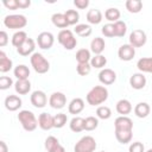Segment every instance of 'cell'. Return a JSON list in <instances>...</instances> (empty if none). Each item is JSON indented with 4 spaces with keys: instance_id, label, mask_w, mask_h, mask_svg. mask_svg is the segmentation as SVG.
<instances>
[{
    "instance_id": "49",
    "label": "cell",
    "mask_w": 152,
    "mask_h": 152,
    "mask_svg": "<svg viewBox=\"0 0 152 152\" xmlns=\"http://www.w3.org/2000/svg\"><path fill=\"white\" fill-rule=\"evenodd\" d=\"M17 2H18V7L19 8H27L31 5L30 0H17Z\"/></svg>"
},
{
    "instance_id": "40",
    "label": "cell",
    "mask_w": 152,
    "mask_h": 152,
    "mask_svg": "<svg viewBox=\"0 0 152 152\" xmlns=\"http://www.w3.org/2000/svg\"><path fill=\"white\" fill-rule=\"evenodd\" d=\"M96 115H97L99 119L107 120V119H109V118L112 116V110H110V108L107 107V106H100V107H97V109H96Z\"/></svg>"
},
{
    "instance_id": "14",
    "label": "cell",
    "mask_w": 152,
    "mask_h": 152,
    "mask_svg": "<svg viewBox=\"0 0 152 152\" xmlns=\"http://www.w3.org/2000/svg\"><path fill=\"white\" fill-rule=\"evenodd\" d=\"M45 148L48 152H65V148L59 144L58 139L53 135H50L45 139Z\"/></svg>"
},
{
    "instance_id": "22",
    "label": "cell",
    "mask_w": 152,
    "mask_h": 152,
    "mask_svg": "<svg viewBox=\"0 0 152 152\" xmlns=\"http://www.w3.org/2000/svg\"><path fill=\"white\" fill-rule=\"evenodd\" d=\"M14 89L19 95H25L31 90V83L28 80H18L14 83Z\"/></svg>"
},
{
    "instance_id": "41",
    "label": "cell",
    "mask_w": 152,
    "mask_h": 152,
    "mask_svg": "<svg viewBox=\"0 0 152 152\" xmlns=\"http://www.w3.org/2000/svg\"><path fill=\"white\" fill-rule=\"evenodd\" d=\"M99 126V120L95 116H87L84 119V131H94Z\"/></svg>"
},
{
    "instance_id": "30",
    "label": "cell",
    "mask_w": 152,
    "mask_h": 152,
    "mask_svg": "<svg viewBox=\"0 0 152 152\" xmlns=\"http://www.w3.org/2000/svg\"><path fill=\"white\" fill-rule=\"evenodd\" d=\"M27 38H28V37H27V33H26L25 31H20V30H19V31H17V32L13 34V37H12V45L18 49L21 44L25 43V40H26Z\"/></svg>"
},
{
    "instance_id": "28",
    "label": "cell",
    "mask_w": 152,
    "mask_h": 152,
    "mask_svg": "<svg viewBox=\"0 0 152 152\" xmlns=\"http://www.w3.org/2000/svg\"><path fill=\"white\" fill-rule=\"evenodd\" d=\"M69 126H70V129L75 133L82 132V131H84V119L81 116H75L70 120Z\"/></svg>"
},
{
    "instance_id": "5",
    "label": "cell",
    "mask_w": 152,
    "mask_h": 152,
    "mask_svg": "<svg viewBox=\"0 0 152 152\" xmlns=\"http://www.w3.org/2000/svg\"><path fill=\"white\" fill-rule=\"evenodd\" d=\"M4 25L7 28L17 30V28H23L27 25V19L23 14H11L6 15L4 19Z\"/></svg>"
},
{
    "instance_id": "12",
    "label": "cell",
    "mask_w": 152,
    "mask_h": 152,
    "mask_svg": "<svg viewBox=\"0 0 152 152\" xmlns=\"http://www.w3.org/2000/svg\"><path fill=\"white\" fill-rule=\"evenodd\" d=\"M115 131H132L133 129V121L128 116L120 115L114 121Z\"/></svg>"
},
{
    "instance_id": "8",
    "label": "cell",
    "mask_w": 152,
    "mask_h": 152,
    "mask_svg": "<svg viewBox=\"0 0 152 152\" xmlns=\"http://www.w3.org/2000/svg\"><path fill=\"white\" fill-rule=\"evenodd\" d=\"M53 42H55V38L51 32H46V31L40 32L37 37V44L43 50H49L53 45Z\"/></svg>"
},
{
    "instance_id": "33",
    "label": "cell",
    "mask_w": 152,
    "mask_h": 152,
    "mask_svg": "<svg viewBox=\"0 0 152 152\" xmlns=\"http://www.w3.org/2000/svg\"><path fill=\"white\" fill-rule=\"evenodd\" d=\"M106 64H107V58L103 55H95L90 59V65L91 68L95 69H102L103 66H106Z\"/></svg>"
},
{
    "instance_id": "11",
    "label": "cell",
    "mask_w": 152,
    "mask_h": 152,
    "mask_svg": "<svg viewBox=\"0 0 152 152\" xmlns=\"http://www.w3.org/2000/svg\"><path fill=\"white\" fill-rule=\"evenodd\" d=\"M30 101H31L32 106H34L36 108H43L48 103V97H46V94L44 91H42V90H34L31 94Z\"/></svg>"
},
{
    "instance_id": "15",
    "label": "cell",
    "mask_w": 152,
    "mask_h": 152,
    "mask_svg": "<svg viewBox=\"0 0 152 152\" xmlns=\"http://www.w3.org/2000/svg\"><path fill=\"white\" fill-rule=\"evenodd\" d=\"M34 49H36V43L32 38H27L25 40L24 44H21L18 49H17V52L20 55V56H28V55H33L34 52Z\"/></svg>"
},
{
    "instance_id": "46",
    "label": "cell",
    "mask_w": 152,
    "mask_h": 152,
    "mask_svg": "<svg viewBox=\"0 0 152 152\" xmlns=\"http://www.w3.org/2000/svg\"><path fill=\"white\" fill-rule=\"evenodd\" d=\"M2 4H4V6H5L6 8L12 10V11L19 8V7H18V2H17V0H4Z\"/></svg>"
},
{
    "instance_id": "3",
    "label": "cell",
    "mask_w": 152,
    "mask_h": 152,
    "mask_svg": "<svg viewBox=\"0 0 152 152\" xmlns=\"http://www.w3.org/2000/svg\"><path fill=\"white\" fill-rule=\"evenodd\" d=\"M30 62H31V65H32L33 70L36 72H38V74H45L50 69L49 61L39 52H34L33 55H31Z\"/></svg>"
},
{
    "instance_id": "27",
    "label": "cell",
    "mask_w": 152,
    "mask_h": 152,
    "mask_svg": "<svg viewBox=\"0 0 152 152\" xmlns=\"http://www.w3.org/2000/svg\"><path fill=\"white\" fill-rule=\"evenodd\" d=\"M150 104L146 102H139L135 107H134V114L138 118H146L150 114Z\"/></svg>"
},
{
    "instance_id": "35",
    "label": "cell",
    "mask_w": 152,
    "mask_h": 152,
    "mask_svg": "<svg viewBox=\"0 0 152 152\" xmlns=\"http://www.w3.org/2000/svg\"><path fill=\"white\" fill-rule=\"evenodd\" d=\"M126 8L131 13H139L142 8V2L140 0H127Z\"/></svg>"
},
{
    "instance_id": "13",
    "label": "cell",
    "mask_w": 152,
    "mask_h": 152,
    "mask_svg": "<svg viewBox=\"0 0 152 152\" xmlns=\"http://www.w3.org/2000/svg\"><path fill=\"white\" fill-rule=\"evenodd\" d=\"M99 81L104 84V86H109V84H113L115 81H116V74L114 70L112 69H108V68H104L100 71L99 74Z\"/></svg>"
},
{
    "instance_id": "9",
    "label": "cell",
    "mask_w": 152,
    "mask_h": 152,
    "mask_svg": "<svg viewBox=\"0 0 152 152\" xmlns=\"http://www.w3.org/2000/svg\"><path fill=\"white\" fill-rule=\"evenodd\" d=\"M49 104L55 109H62L66 104V97L61 91H55L50 95Z\"/></svg>"
},
{
    "instance_id": "51",
    "label": "cell",
    "mask_w": 152,
    "mask_h": 152,
    "mask_svg": "<svg viewBox=\"0 0 152 152\" xmlns=\"http://www.w3.org/2000/svg\"><path fill=\"white\" fill-rule=\"evenodd\" d=\"M146 152H152V148H150V150H147Z\"/></svg>"
},
{
    "instance_id": "7",
    "label": "cell",
    "mask_w": 152,
    "mask_h": 152,
    "mask_svg": "<svg viewBox=\"0 0 152 152\" xmlns=\"http://www.w3.org/2000/svg\"><path fill=\"white\" fill-rule=\"evenodd\" d=\"M147 42V37H146V33L142 31V30H133L129 34V44L133 46V48H141L146 44Z\"/></svg>"
},
{
    "instance_id": "36",
    "label": "cell",
    "mask_w": 152,
    "mask_h": 152,
    "mask_svg": "<svg viewBox=\"0 0 152 152\" xmlns=\"http://www.w3.org/2000/svg\"><path fill=\"white\" fill-rule=\"evenodd\" d=\"M91 59L90 51L88 49H80L76 52V61L77 63H89Z\"/></svg>"
},
{
    "instance_id": "48",
    "label": "cell",
    "mask_w": 152,
    "mask_h": 152,
    "mask_svg": "<svg viewBox=\"0 0 152 152\" xmlns=\"http://www.w3.org/2000/svg\"><path fill=\"white\" fill-rule=\"evenodd\" d=\"M8 43V36L5 31L0 32V46H5Z\"/></svg>"
},
{
    "instance_id": "19",
    "label": "cell",
    "mask_w": 152,
    "mask_h": 152,
    "mask_svg": "<svg viewBox=\"0 0 152 152\" xmlns=\"http://www.w3.org/2000/svg\"><path fill=\"white\" fill-rule=\"evenodd\" d=\"M84 109V101L81 99V97H76V99H72L69 103V107H68V110L70 114H80L82 110Z\"/></svg>"
},
{
    "instance_id": "17",
    "label": "cell",
    "mask_w": 152,
    "mask_h": 152,
    "mask_svg": "<svg viewBox=\"0 0 152 152\" xmlns=\"http://www.w3.org/2000/svg\"><path fill=\"white\" fill-rule=\"evenodd\" d=\"M21 99L17 95H8L6 99H5V107L7 110L10 112H15L18 110L20 107H21Z\"/></svg>"
},
{
    "instance_id": "25",
    "label": "cell",
    "mask_w": 152,
    "mask_h": 152,
    "mask_svg": "<svg viewBox=\"0 0 152 152\" xmlns=\"http://www.w3.org/2000/svg\"><path fill=\"white\" fill-rule=\"evenodd\" d=\"M87 20L89 24H93V25H97L101 23L102 20V13L100 10H96V8H93V10H89L88 13H87Z\"/></svg>"
},
{
    "instance_id": "26",
    "label": "cell",
    "mask_w": 152,
    "mask_h": 152,
    "mask_svg": "<svg viewBox=\"0 0 152 152\" xmlns=\"http://www.w3.org/2000/svg\"><path fill=\"white\" fill-rule=\"evenodd\" d=\"M13 74H14V76H15L18 80H28L30 69H28L25 64H19V65H17V66L14 68Z\"/></svg>"
},
{
    "instance_id": "6",
    "label": "cell",
    "mask_w": 152,
    "mask_h": 152,
    "mask_svg": "<svg viewBox=\"0 0 152 152\" xmlns=\"http://www.w3.org/2000/svg\"><path fill=\"white\" fill-rule=\"evenodd\" d=\"M96 141L91 135L82 137L75 145L74 151L75 152H94L96 148Z\"/></svg>"
},
{
    "instance_id": "50",
    "label": "cell",
    "mask_w": 152,
    "mask_h": 152,
    "mask_svg": "<svg viewBox=\"0 0 152 152\" xmlns=\"http://www.w3.org/2000/svg\"><path fill=\"white\" fill-rule=\"evenodd\" d=\"M0 152H8V147L4 140L0 141Z\"/></svg>"
},
{
    "instance_id": "39",
    "label": "cell",
    "mask_w": 152,
    "mask_h": 152,
    "mask_svg": "<svg viewBox=\"0 0 152 152\" xmlns=\"http://www.w3.org/2000/svg\"><path fill=\"white\" fill-rule=\"evenodd\" d=\"M68 121V116L64 113H58L53 116V127L55 128H62Z\"/></svg>"
},
{
    "instance_id": "20",
    "label": "cell",
    "mask_w": 152,
    "mask_h": 152,
    "mask_svg": "<svg viewBox=\"0 0 152 152\" xmlns=\"http://www.w3.org/2000/svg\"><path fill=\"white\" fill-rule=\"evenodd\" d=\"M132 109H133L132 103L126 99H121V100H119L116 102V112L120 115L127 116V114H129L132 112Z\"/></svg>"
},
{
    "instance_id": "47",
    "label": "cell",
    "mask_w": 152,
    "mask_h": 152,
    "mask_svg": "<svg viewBox=\"0 0 152 152\" xmlns=\"http://www.w3.org/2000/svg\"><path fill=\"white\" fill-rule=\"evenodd\" d=\"M74 5L80 10H84L89 6V0H75Z\"/></svg>"
},
{
    "instance_id": "2",
    "label": "cell",
    "mask_w": 152,
    "mask_h": 152,
    "mask_svg": "<svg viewBox=\"0 0 152 152\" xmlns=\"http://www.w3.org/2000/svg\"><path fill=\"white\" fill-rule=\"evenodd\" d=\"M18 120L19 122L21 124L23 128L27 132H32L37 128L38 126V120L37 118L34 116V114L31 112V110H27V109H24V110H20L19 114H18Z\"/></svg>"
},
{
    "instance_id": "32",
    "label": "cell",
    "mask_w": 152,
    "mask_h": 152,
    "mask_svg": "<svg viewBox=\"0 0 152 152\" xmlns=\"http://www.w3.org/2000/svg\"><path fill=\"white\" fill-rule=\"evenodd\" d=\"M132 131H115V138L120 144H128L132 140Z\"/></svg>"
},
{
    "instance_id": "52",
    "label": "cell",
    "mask_w": 152,
    "mask_h": 152,
    "mask_svg": "<svg viewBox=\"0 0 152 152\" xmlns=\"http://www.w3.org/2000/svg\"><path fill=\"white\" fill-rule=\"evenodd\" d=\"M101 152H104V151H101Z\"/></svg>"
},
{
    "instance_id": "42",
    "label": "cell",
    "mask_w": 152,
    "mask_h": 152,
    "mask_svg": "<svg viewBox=\"0 0 152 152\" xmlns=\"http://www.w3.org/2000/svg\"><path fill=\"white\" fill-rule=\"evenodd\" d=\"M90 70H91L90 63H78L76 66V71L81 76H87L90 72Z\"/></svg>"
},
{
    "instance_id": "18",
    "label": "cell",
    "mask_w": 152,
    "mask_h": 152,
    "mask_svg": "<svg viewBox=\"0 0 152 152\" xmlns=\"http://www.w3.org/2000/svg\"><path fill=\"white\" fill-rule=\"evenodd\" d=\"M38 126L43 131H49L53 128V116H51L49 113H42L38 116Z\"/></svg>"
},
{
    "instance_id": "45",
    "label": "cell",
    "mask_w": 152,
    "mask_h": 152,
    "mask_svg": "<svg viewBox=\"0 0 152 152\" xmlns=\"http://www.w3.org/2000/svg\"><path fill=\"white\" fill-rule=\"evenodd\" d=\"M128 152H145V146L140 141H134L129 145Z\"/></svg>"
},
{
    "instance_id": "21",
    "label": "cell",
    "mask_w": 152,
    "mask_h": 152,
    "mask_svg": "<svg viewBox=\"0 0 152 152\" xmlns=\"http://www.w3.org/2000/svg\"><path fill=\"white\" fill-rule=\"evenodd\" d=\"M104 48H106V44H104L103 38L101 37H95L90 43V51L94 52L95 55H101Z\"/></svg>"
},
{
    "instance_id": "16",
    "label": "cell",
    "mask_w": 152,
    "mask_h": 152,
    "mask_svg": "<svg viewBox=\"0 0 152 152\" xmlns=\"http://www.w3.org/2000/svg\"><path fill=\"white\" fill-rule=\"evenodd\" d=\"M129 84L133 89H137V90H140L142 89L145 86H146V77L144 76L142 72H137V74H133L131 77H129Z\"/></svg>"
},
{
    "instance_id": "4",
    "label": "cell",
    "mask_w": 152,
    "mask_h": 152,
    "mask_svg": "<svg viewBox=\"0 0 152 152\" xmlns=\"http://www.w3.org/2000/svg\"><path fill=\"white\" fill-rule=\"evenodd\" d=\"M58 43L65 49V50H72L76 48L77 45V39L75 38L72 31L65 28V30H61L58 36H57Z\"/></svg>"
},
{
    "instance_id": "23",
    "label": "cell",
    "mask_w": 152,
    "mask_h": 152,
    "mask_svg": "<svg viewBox=\"0 0 152 152\" xmlns=\"http://www.w3.org/2000/svg\"><path fill=\"white\" fill-rule=\"evenodd\" d=\"M137 68L141 72L152 74V57H142L137 62Z\"/></svg>"
},
{
    "instance_id": "31",
    "label": "cell",
    "mask_w": 152,
    "mask_h": 152,
    "mask_svg": "<svg viewBox=\"0 0 152 152\" xmlns=\"http://www.w3.org/2000/svg\"><path fill=\"white\" fill-rule=\"evenodd\" d=\"M75 33L80 37H89L91 34V26L87 25V24H77L74 28Z\"/></svg>"
},
{
    "instance_id": "10",
    "label": "cell",
    "mask_w": 152,
    "mask_h": 152,
    "mask_svg": "<svg viewBox=\"0 0 152 152\" xmlns=\"http://www.w3.org/2000/svg\"><path fill=\"white\" fill-rule=\"evenodd\" d=\"M118 56L121 61H125V62L132 61L133 57L135 56V48H133L131 44H124L119 48Z\"/></svg>"
},
{
    "instance_id": "29",
    "label": "cell",
    "mask_w": 152,
    "mask_h": 152,
    "mask_svg": "<svg viewBox=\"0 0 152 152\" xmlns=\"http://www.w3.org/2000/svg\"><path fill=\"white\" fill-rule=\"evenodd\" d=\"M12 66H13L12 59L8 58L4 51H0V71L1 72H7L12 69Z\"/></svg>"
},
{
    "instance_id": "1",
    "label": "cell",
    "mask_w": 152,
    "mask_h": 152,
    "mask_svg": "<svg viewBox=\"0 0 152 152\" xmlns=\"http://www.w3.org/2000/svg\"><path fill=\"white\" fill-rule=\"evenodd\" d=\"M107 99H108V90L103 86L93 87L86 96V100H87L88 104H90V106H99V104L103 103Z\"/></svg>"
},
{
    "instance_id": "43",
    "label": "cell",
    "mask_w": 152,
    "mask_h": 152,
    "mask_svg": "<svg viewBox=\"0 0 152 152\" xmlns=\"http://www.w3.org/2000/svg\"><path fill=\"white\" fill-rule=\"evenodd\" d=\"M102 34L104 37H108V38H112V37H115V32H114V24L109 23V24H106L102 26V30H101Z\"/></svg>"
},
{
    "instance_id": "24",
    "label": "cell",
    "mask_w": 152,
    "mask_h": 152,
    "mask_svg": "<svg viewBox=\"0 0 152 152\" xmlns=\"http://www.w3.org/2000/svg\"><path fill=\"white\" fill-rule=\"evenodd\" d=\"M51 21H52V24H53L56 27H59V28H63V30H65V28L69 26L64 13H55V14H52Z\"/></svg>"
},
{
    "instance_id": "34",
    "label": "cell",
    "mask_w": 152,
    "mask_h": 152,
    "mask_svg": "<svg viewBox=\"0 0 152 152\" xmlns=\"http://www.w3.org/2000/svg\"><path fill=\"white\" fill-rule=\"evenodd\" d=\"M120 15H121L120 11H119L118 8H115V7H109V8L106 10V12H104V17H106V19H107L108 21H113V23L119 21Z\"/></svg>"
},
{
    "instance_id": "38",
    "label": "cell",
    "mask_w": 152,
    "mask_h": 152,
    "mask_svg": "<svg viewBox=\"0 0 152 152\" xmlns=\"http://www.w3.org/2000/svg\"><path fill=\"white\" fill-rule=\"evenodd\" d=\"M113 24H114L115 37H119V38L124 37L126 34V32H127V25L124 21H121V20H119L116 23H113Z\"/></svg>"
},
{
    "instance_id": "37",
    "label": "cell",
    "mask_w": 152,
    "mask_h": 152,
    "mask_svg": "<svg viewBox=\"0 0 152 152\" xmlns=\"http://www.w3.org/2000/svg\"><path fill=\"white\" fill-rule=\"evenodd\" d=\"M64 15H65L69 25H76L80 20V14L76 10H68L64 12Z\"/></svg>"
},
{
    "instance_id": "44",
    "label": "cell",
    "mask_w": 152,
    "mask_h": 152,
    "mask_svg": "<svg viewBox=\"0 0 152 152\" xmlns=\"http://www.w3.org/2000/svg\"><path fill=\"white\" fill-rule=\"evenodd\" d=\"M12 84H13V81L11 77H8V76H1L0 77V89L1 90L8 89Z\"/></svg>"
}]
</instances>
